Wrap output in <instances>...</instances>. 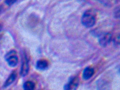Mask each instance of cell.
I'll list each match as a JSON object with an SVG mask.
<instances>
[{
  "label": "cell",
  "instance_id": "obj_1",
  "mask_svg": "<svg viewBox=\"0 0 120 90\" xmlns=\"http://www.w3.org/2000/svg\"><path fill=\"white\" fill-rule=\"evenodd\" d=\"M97 21V13L95 10L87 9L83 13L81 17V23L87 28L93 26Z\"/></svg>",
  "mask_w": 120,
  "mask_h": 90
},
{
  "label": "cell",
  "instance_id": "obj_2",
  "mask_svg": "<svg viewBox=\"0 0 120 90\" xmlns=\"http://www.w3.org/2000/svg\"><path fill=\"white\" fill-rule=\"evenodd\" d=\"M5 59L7 61L8 65L11 67H15L18 63V58L17 52L14 50L9 51L5 55Z\"/></svg>",
  "mask_w": 120,
  "mask_h": 90
},
{
  "label": "cell",
  "instance_id": "obj_3",
  "mask_svg": "<svg viewBox=\"0 0 120 90\" xmlns=\"http://www.w3.org/2000/svg\"><path fill=\"white\" fill-rule=\"evenodd\" d=\"M79 83V79L77 76L70 77L68 81L64 86V90H77Z\"/></svg>",
  "mask_w": 120,
  "mask_h": 90
},
{
  "label": "cell",
  "instance_id": "obj_4",
  "mask_svg": "<svg viewBox=\"0 0 120 90\" xmlns=\"http://www.w3.org/2000/svg\"><path fill=\"white\" fill-rule=\"evenodd\" d=\"M99 37V43L102 47H106L112 40V35L111 33L106 32L100 34Z\"/></svg>",
  "mask_w": 120,
  "mask_h": 90
},
{
  "label": "cell",
  "instance_id": "obj_5",
  "mask_svg": "<svg viewBox=\"0 0 120 90\" xmlns=\"http://www.w3.org/2000/svg\"><path fill=\"white\" fill-rule=\"evenodd\" d=\"M30 70L29 59L26 54H24L21 67L20 75L22 76L25 77L28 75Z\"/></svg>",
  "mask_w": 120,
  "mask_h": 90
},
{
  "label": "cell",
  "instance_id": "obj_6",
  "mask_svg": "<svg viewBox=\"0 0 120 90\" xmlns=\"http://www.w3.org/2000/svg\"><path fill=\"white\" fill-rule=\"evenodd\" d=\"M95 73L94 68L92 67H87L84 68L82 73V77L84 80H88L91 78Z\"/></svg>",
  "mask_w": 120,
  "mask_h": 90
},
{
  "label": "cell",
  "instance_id": "obj_7",
  "mask_svg": "<svg viewBox=\"0 0 120 90\" xmlns=\"http://www.w3.org/2000/svg\"><path fill=\"white\" fill-rule=\"evenodd\" d=\"M49 67V62L46 59L38 60L36 64V68L39 71H44Z\"/></svg>",
  "mask_w": 120,
  "mask_h": 90
},
{
  "label": "cell",
  "instance_id": "obj_8",
  "mask_svg": "<svg viewBox=\"0 0 120 90\" xmlns=\"http://www.w3.org/2000/svg\"><path fill=\"white\" fill-rule=\"evenodd\" d=\"M16 77H17V72L16 71H13L8 76L7 80L5 81L4 85V87L7 88L10 86L15 80Z\"/></svg>",
  "mask_w": 120,
  "mask_h": 90
},
{
  "label": "cell",
  "instance_id": "obj_9",
  "mask_svg": "<svg viewBox=\"0 0 120 90\" xmlns=\"http://www.w3.org/2000/svg\"><path fill=\"white\" fill-rule=\"evenodd\" d=\"M98 86V90H109V89L108 82L103 80H99Z\"/></svg>",
  "mask_w": 120,
  "mask_h": 90
},
{
  "label": "cell",
  "instance_id": "obj_10",
  "mask_svg": "<svg viewBox=\"0 0 120 90\" xmlns=\"http://www.w3.org/2000/svg\"><path fill=\"white\" fill-rule=\"evenodd\" d=\"M35 84L31 81H27L23 85L24 90H34Z\"/></svg>",
  "mask_w": 120,
  "mask_h": 90
},
{
  "label": "cell",
  "instance_id": "obj_11",
  "mask_svg": "<svg viewBox=\"0 0 120 90\" xmlns=\"http://www.w3.org/2000/svg\"><path fill=\"white\" fill-rule=\"evenodd\" d=\"M113 42L114 45L119 46L120 45V34L117 36L115 37V38L113 39Z\"/></svg>",
  "mask_w": 120,
  "mask_h": 90
},
{
  "label": "cell",
  "instance_id": "obj_12",
  "mask_svg": "<svg viewBox=\"0 0 120 90\" xmlns=\"http://www.w3.org/2000/svg\"><path fill=\"white\" fill-rule=\"evenodd\" d=\"M114 15H115V17L116 18H120V7H118L115 9Z\"/></svg>",
  "mask_w": 120,
  "mask_h": 90
},
{
  "label": "cell",
  "instance_id": "obj_13",
  "mask_svg": "<svg viewBox=\"0 0 120 90\" xmlns=\"http://www.w3.org/2000/svg\"><path fill=\"white\" fill-rule=\"evenodd\" d=\"M16 2H17V1H13V0H12V1H11V0H10V1H5V4L8 5V6H11V5H12L13 4L15 3Z\"/></svg>",
  "mask_w": 120,
  "mask_h": 90
},
{
  "label": "cell",
  "instance_id": "obj_14",
  "mask_svg": "<svg viewBox=\"0 0 120 90\" xmlns=\"http://www.w3.org/2000/svg\"><path fill=\"white\" fill-rule=\"evenodd\" d=\"M2 25H0V31L2 30Z\"/></svg>",
  "mask_w": 120,
  "mask_h": 90
},
{
  "label": "cell",
  "instance_id": "obj_15",
  "mask_svg": "<svg viewBox=\"0 0 120 90\" xmlns=\"http://www.w3.org/2000/svg\"><path fill=\"white\" fill-rule=\"evenodd\" d=\"M1 38H2V37L1 35H0V41H1Z\"/></svg>",
  "mask_w": 120,
  "mask_h": 90
},
{
  "label": "cell",
  "instance_id": "obj_16",
  "mask_svg": "<svg viewBox=\"0 0 120 90\" xmlns=\"http://www.w3.org/2000/svg\"><path fill=\"white\" fill-rule=\"evenodd\" d=\"M1 7H0V10H1Z\"/></svg>",
  "mask_w": 120,
  "mask_h": 90
}]
</instances>
